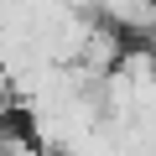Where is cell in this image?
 I'll return each instance as SVG.
<instances>
[{
    "instance_id": "obj_2",
    "label": "cell",
    "mask_w": 156,
    "mask_h": 156,
    "mask_svg": "<svg viewBox=\"0 0 156 156\" xmlns=\"http://www.w3.org/2000/svg\"><path fill=\"white\" fill-rule=\"evenodd\" d=\"M146 42H151V52H156V31H151V37H146Z\"/></svg>"
},
{
    "instance_id": "obj_1",
    "label": "cell",
    "mask_w": 156,
    "mask_h": 156,
    "mask_svg": "<svg viewBox=\"0 0 156 156\" xmlns=\"http://www.w3.org/2000/svg\"><path fill=\"white\" fill-rule=\"evenodd\" d=\"M104 26L120 37H151L156 31V0H99Z\"/></svg>"
}]
</instances>
